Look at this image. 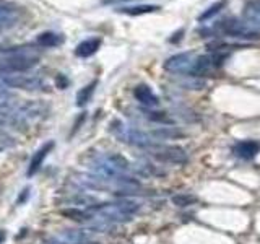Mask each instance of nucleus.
<instances>
[{
  "label": "nucleus",
  "instance_id": "1",
  "mask_svg": "<svg viewBox=\"0 0 260 244\" xmlns=\"http://www.w3.org/2000/svg\"><path fill=\"white\" fill-rule=\"evenodd\" d=\"M38 60H39V52H36L32 47L8 51L7 55L0 59V75L28 72L35 67Z\"/></svg>",
  "mask_w": 260,
  "mask_h": 244
},
{
  "label": "nucleus",
  "instance_id": "2",
  "mask_svg": "<svg viewBox=\"0 0 260 244\" xmlns=\"http://www.w3.org/2000/svg\"><path fill=\"white\" fill-rule=\"evenodd\" d=\"M111 130L120 138L122 142H125V143L135 145V146H142V148H150V146L153 145L150 135H146L145 132H142V130H138V129H134V127H128L125 124H122V122H119V120L112 122Z\"/></svg>",
  "mask_w": 260,
  "mask_h": 244
},
{
  "label": "nucleus",
  "instance_id": "3",
  "mask_svg": "<svg viewBox=\"0 0 260 244\" xmlns=\"http://www.w3.org/2000/svg\"><path fill=\"white\" fill-rule=\"evenodd\" d=\"M4 85L12 88H21L28 89V92H35V89H43L44 81L38 75H28V73H8V75H0Z\"/></svg>",
  "mask_w": 260,
  "mask_h": 244
},
{
  "label": "nucleus",
  "instance_id": "4",
  "mask_svg": "<svg viewBox=\"0 0 260 244\" xmlns=\"http://www.w3.org/2000/svg\"><path fill=\"white\" fill-rule=\"evenodd\" d=\"M151 157L162 163H173V165H185L187 163V153L181 146H158V145H151Z\"/></svg>",
  "mask_w": 260,
  "mask_h": 244
},
{
  "label": "nucleus",
  "instance_id": "5",
  "mask_svg": "<svg viewBox=\"0 0 260 244\" xmlns=\"http://www.w3.org/2000/svg\"><path fill=\"white\" fill-rule=\"evenodd\" d=\"M218 28L221 29L226 35H231V36H236V38H258L257 33L250 31L249 28H246L241 21L238 20H223L218 23Z\"/></svg>",
  "mask_w": 260,
  "mask_h": 244
},
{
  "label": "nucleus",
  "instance_id": "6",
  "mask_svg": "<svg viewBox=\"0 0 260 244\" xmlns=\"http://www.w3.org/2000/svg\"><path fill=\"white\" fill-rule=\"evenodd\" d=\"M55 146V143L52 142V140H49V142H46L41 148L32 155L31 157V160H29V165H28V171H26V176L28 177H32L35 176L38 171L41 169V166H43V163H44V160L47 158V155L52 151V148Z\"/></svg>",
  "mask_w": 260,
  "mask_h": 244
},
{
  "label": "nucleus",
  "instance_id": "7",
  "mask_svg": "<svg viewBox=\"0 0 260 244\" xmlns=\"http://www.w3.org/2000/svg\"><path fill=\"white\" fill-rule=\"evenodd\" d=\"M134 96L138 103H142L146 108H154V106L159 104L158 96L153 93V89L148 85H137L134 89Z\"/></svg>",
  "mask_w": 260,
  "mask_h": 244
},
{
  "label": "nucleus",
  "instance_id": "8",
  "mask_svg": "<svg viewBox=\"0 0 260 244\" xmlns=\"http://www.w3.org/2000/svg\"><path fill=\"white\" fill-rule=\"evenodd\" d=\"M192 65V54L184 52V54H177L169 57L165 62V70L168 72H184L187 69H190Z\"/></svg>",
  "mask_w": 260,
  "mask_h": 244
},
{
  "label": "nucleus",
  "instance_id": "9",
  "mask_svg": "<svg viewBox=\"0 0 260 244\" xmlns=\"http://www.w3.org/2000/svg\"><path fill=\"white\" fill-rule=\"evenodd\" d=\"M242 16L250 26L260 28V0H247L242 8Z\"/></svg>",
  "mask_w": 260,
  "mask_h": 244
},
{
  "label": "nucleus",
  "instance_id": "10",
  "mask_svg": "<svg viewBox=\"0 0 260 244\" xmlns=\"http://www.w3.org/2000/svg\"><path fill=\"white\" fill-rule=\"evenodd\" d=\"M233 151L236 157H239L242 160H252L260 151V143L255 140H244V142L236 143Z\"/></svg>",
  "mask_w": 260,
  "mask_h": 244
},
{
  "label": "nucleus",
  "instance_id": "11",
  "mask_svg": "<svg viewBox=\"0 0 260 244\" xmlns=\"http://www.w3.org/2000/svg\"><path fill=\"white\" fill-rule=\"evenodd\" d=\"M16 7L7 0H0V31H5L15 23Z\"/></svg>",
  "mask_w": 260,
  "mask_h": 244
},
{
  "label": "nucleus",
  "instance_id": "12",
  "mask_svg": "<svg viewBox=\"0 0 260 244\" xmlns=\"http://www.w3.org/2000/svg\"><path fill=\"white\" fill-rule=\"evenodd\" d=\"M101 38H89L81 41V43L75 47V55L81 57V59H86V57H91L93 54L98 52V49L101 47Z\"/></svg>",
  "mask_w": 260,
  "mask_h": 244
},
{
  "label": "nucleus",
  "instance_id": "13",
  "mask_svg": "<svg viewBox=\"0 0 260 244\" xmlns=\"http://www.w3.org/2000/svg\"><path fill=\"white\" fill-rule=\"evenodd\" d=\"M213 67H216V59H211L210 55H202L195 62H192L189 72L192 75H203V73H208Z\"/></svg>",
  "mask_w": 260,
  "mask_h": 244
},
{
  "label": "nucleus",
  "instance_id": "14",
  "mask_svg": "<svg viewBox=\"0 0 260 244\" xmlns=\"http://www.w3.org/2000/svg\"><path fill=\"white\" fill-rule=\"evenodd\" d=\"M62 43H63V36L59 35V33H54V31L41 33L38 36V44L43 47H59Z\"/></svg>",
  "mask_w": 260,
  "mask_h": 244
},
{
  "label": "nucleus",
  "instance_id": "15",
  "mask_svg": "<svg viewBox=\"0 0 260 244\" xmlns=\"http://www.w3.org/2000/svg\"><path fill=\"white\" fill-rule=\"evenodd\" d=\"M156 10H159L158 5H138V7H122L117 12L137 16V15H145V13H151V12H156Z\"/></svg>",
  "mask_w": 260,
  "mask_h": 244
},
{
  "label": "nucleus",
  "instance_id": "16",
  "mask_svg": "<svg viewBox=\"0 0 260 244\" xmlns=\"http://www.w3.org/2000/svg\"><path fill=\"white\" fill-rule=\"evenodd\" d=\"M96 85H98V81H91V83H88L85 88H81L80 92L77 93V106H85L89 100H91V96L94 93V89H96Z\"/></svg>",
  "mask_w": 260,
  "mask_h": 244
},
{
  "label": "nucleus",
  "instance_id": "17",
  "mask_svg": "<svg viewBox=\"0 0 260 244\" xmlns=\"http://www.w3.org/2000/svg\"><path fill=\"white\" fill-rule=\"evenodd\" d=\"M226 5H228V0H219V2H216V4H213V5H210V7L207 8V10L199 16V21H207V20H210V18H213V16H215L216 13L221 12Z\"/></svg>",
  "mask_w": 260,
  "mask_h": 244
},
{
  "label": "nucleus",
  "instance_id": "18",
  "mask_svg": "<svg viewBox=\"0 0 260 244\" xmlns=\"http://www.w3.org/2000/svg\"><path fill=\"white\" fill-rule=\"evenodd\" d=\"M145 116L153 122H159V124H173V119H171L166 112H159V111H145Z\"/></svg>",
  "mask_w": 260,
  "mask_h": 244
},
{
  "label": "nucleus",
  "instance_id": "19",
  "mask_svg": "<svg viewBox=\"0 0 260 244\" xmlns=\"http://www.w3.org/2000/svg\"><path fill=\"white\" fill-rule=\"evenodd\" d=\"M195 200H197V199H195L193 195H190V194H177L173 197V203L176 207H189Z\"/></svg>",
  "mask_w": 260,
  "mask_h": 244
},
{
  "label": "nucleus",
  "instance_id": "20",
  "mask_svg": "<svg viewBox=\"0 0 260 244\" xmlns=\"http://www.w3.org/2000/svg\"><path fill=\"white\" fill-rule=\"evenodd\" d=\"M153 135H156L159 138H176V137H182V134L179 130H171L169 127L161 129V130H154Z\"/></svg>",
  "mask_w": 260,
  "mask_h": 244
},
{
  "label": "nucleus",
  "instance_id": "21",
  "mask_svg": "<svg viewBox=\"0 0 260 244\" xmlns=\"http://www.w3.org/2000/svg\"><path fill=\"white\" fill-rule=\"evenodd\" d=\"M15 145V140L8 135L5 130H0V151H4L7 148H10V146Z\"/></svg>",
  "mask_w": 260,
  "mask_h": 244
},
{
  "label": "nucleus",
  "instance_id": "22",
  "mask_svg": "<svg viewBox=\"0 0 260 244\" xmlns=\"http://www.w3.org/2000/svg\"><path fill=\"white\" fill-rule=\"evenodd\" d=\"M12 95H10V92L5 88V85L4 83H0V98H4V100H8Z\"/></svg>",
  "mask_w": 260,
  "mask_h": 244
},
{
  "label": "nucleus",
  "instance_id": "23",
  "mask_svg": "<svg viewBox=\"0 0 260 244\" xmlns=\"http://www.w3.org/2000/svg\"><path fill=\"white\" fill-rule=\"evenodd\" d=\"M124 2H132V0H101L103 5H116V4H124Z\"/></svg>",
  "mask_w": 260,
  "mask_h": 244
},
{
  "label": "nucleus",
  "instance_id": "24",
  "mask_svg": "<svg viewBox=\"0 0 260 244\" xmlns=\"http://www.w3.org/2000/svg\"><path fill=\"white\" fill-rule=\"evenodd\" d=\"M57 80H59V88H62V89L69 85V80L65 78L63 75H57Z\"/></svg>",
  "mask_w": 260,
  "mask_h": 244
},
{
  "label": "nucleus",
  "instance_id": "25",
  "mask_svg": "<svg viewBox=\"0 0 260 244\" xmlns=\"http://www.w3.org/2000/svg\"><path fill=\"white\" fill-rule=\"evenodd\" d=\"M182 35H184V29H181L179 33H174V38H171V43H176V41H179Z\"/></svg>",
  "mask_w": 260,
  "mask_h": 244
},
{
  "label": "nucleus",
  "instance_id": "26",
  "mask_svg": "<svg viewBox=\"0 0 260 244\" xmlns=\"http://www.w3.org/2000/svg\"><path fill=\"white\" fill-rule=\"evenodd\" d=\"M28 194H29V189H24V191H23V194H21V197L18 199V203H21L24 199H26V195H28Z\"/></svg>",
  "mask_w": 260,
  "mask_h": 244
},
{
  "label": "nucleus",
  "instance_id": "27",
  "mask_svg": "<svg viewBox=\"0 0 260 244\" xmlns=\"http://www.w3.org/2000/svg\"><path fill=\"white\" fill-rule=\"evenodd\" d=\"M5 238H7V233L4 230H0V244L5 242Z\"/></svg>",
  "mask_w": 260,
  "mask_h": 244
},
{
  "label": "nucleus",
  "instance_id": "28",
  "mask_svg": "<svg viewBox=\"0 0 260 244\" xmlns=\"http://www.w3.org/2000/svg\"><path fill=\"white\" fill-rule=\"evenodd\" d=\"M4 127H5V124H4V120H2V117H0V130H4Z\"/></svg>",
  "mask_w": 260,
  "mask_h": 244
}]
</instances>
